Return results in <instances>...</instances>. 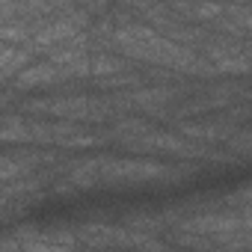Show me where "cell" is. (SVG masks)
<instances>
[{
    "label": "cell",
    "mask_w": 252,
    "mask_h": 252,
    "mask_svg": "<svg viewBox=\"0 0 252 252\" xmlns=\"http://www.w3.org/2000/svg\"><path fill=\"white\" fill-rule=\"evenodd\" d=\"M71 80L65 77V71L60 68V65H54L51 60H36L27 71H21L18 77H15V83L12 86H6V89H12V92H18V95H27V92H39V89H63V86H68Z\"/></svg>",
    "instance_id": "1"
},
{
    "label": "cell",
    "mask_w": 252,
    "mask_h": 252,
    "mask_svg": "<svg viewBox=\"0 0 252 252\" xmlns=\"http://www.w3.org/2000/svg\"><path fill=\"white\" fill-rule=\"evenodd\" d=\"M33 63H36V54L30 48L3 45V48H0V77H3V86H12L15 77L21 71H27Z\"/></svg>",
    "instance_id": "2"
},
{
    "label": "cell",
    "mask_w": 252,
    "mask_h": 252,
    "mask_svg": "<svg viewBox=\"0 0 252 252\" xmlns=\"http://www.w3.org/2000/svg\"><path fill=\"white\" fill-rule=\"evenodd\" d=\"M6 149L15 146H33V134H30V116L24 113H3V134H0Z\"/></svg>",
    "instance_id": "3"
},
{
    "label": "cell",
    "mask_w": 252,
    "mask_h": 252,
    "mask_svg": "<svg viewBox=\"0 0 252 252\" xmlns=\"http://www.w3.org/2000/svg\"><path fill=\"white\" fill-rule=\"evenodd\" d=\"M131 68H137V65L119 54H110V51L92 54V80H107V77H116V74L131 71Z\"/></svg>",
    "instance_id": "4"
},
{
    "label": "cell",
    "mask_w": 252,
    "mask_h": 252,
    "mask_svg": "<svg viewBox=\"0 0 252 252\" xmlns=\"http://www.w3.org/2000/svg\"><path fill=\"white\" fill-rule=\"evenodd\" d=\"M225 149L237 158V160H252V128H240L231 134V140L225 143Z\"/></svg>",
    "instance_id": "5"
},
{
    "label": "cell",
    "mask_w": 252,
    "mask_h": 252,
    "mask_svg": "<svg viewBox=\"0 0 252 252\" xmlns=\"http://www.w3.org/2000/svg\"><path fill=\"white\" fill-rule=\"evenodd\" d=\"M225 18L252 36V6H225Z\"/></svg>",
    "instance_id": "6"
}]
</instances>
